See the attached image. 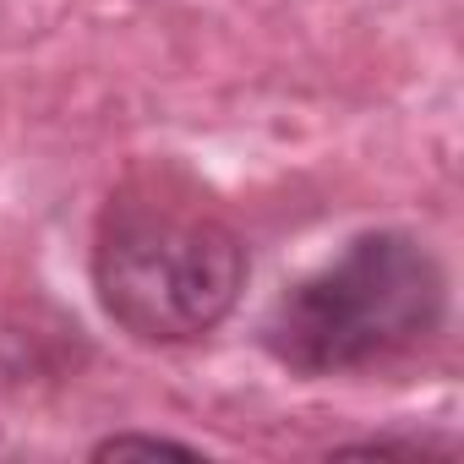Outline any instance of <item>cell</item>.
I'll return each mask as SVG.
<instances>
[{"mask_svg": "<svg viewBox=\"0 0 464 464\" xmlns=\"http://www.w3.org/2000/svg\"><path fill=\"white\" fill-rule=\"evenodd\" d=\"M93 290L115 328L142 344H191L236 312L246 246L229 218L180 175L121 180L93 229Z\"/></svg>", "mask_w": 464, "mask_h": 464, "instance_id": "obj_1", "label": "cell"}, {"mask_svg": "<svg viewBox=\"0 0 464 464\" xmlns=\"http://www.w3.org/2000/svg\"><path fill=\"white\" fill-rule=\"evenodd\" d=\"M448 317V274L410 229H366L285 285L263 350L301 377H344L420 350Z\"/></svg>", "mask_w": 464, "mask_h": 464, "instance_id": "obj_2", "label": "cell"}, {"mask_svg": "<svg viewBox=\"0 0 464 464\" xmlns=\"http://www.w3.org/2000/svg\"><path fill=\"white\" fill-rule=\"evenodd\" d=\"M99 459H110V453H197L191 442H175V437H148V431H115V437H104L99 448H93Z\"/></svg>", "mask_w": 464, "mask_h": 464, "instance_id": "obj_3", "label": "cell"}]
</instances>
